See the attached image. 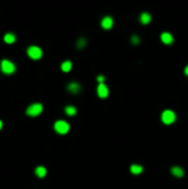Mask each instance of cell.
Masks as SVG:
<instances>
[{"mask_svg": "<svg viewBox=\"0 0 188 189\" xmlns=\"http://www.w3.org/2000/svg\"><path fill=\"white\" fill-rule=\"evenodd\" d=\"M0 68H2V72L5 75H11L13 74L14 71H16V66H14V63L8 61V59H3L2 61V65H0Z\"/></svg>", "mask_w": 188, "mask_h": 189, "instance_id": "1", "label": "cell"}, {"mask_svg": "<svg viewBox=\"0 0 188 189\" xmlns=\"http://www.w3.org/2000/svg\"><path fill=\"white\" fill-rule=\"evenodd\" d=\"M41 112H43V104H40V103H33L26 109V113H27V116H30V117H36V116H39Z\"/></svg>", "mask_w": 188, "mask_h": 189, "instance_id": "2", "label": "cell"}, {"mask_svg": "<svg viewBox=\"0 0 188 189\" xmlns=\"http://www.w3.org/2000/svg\"><path fill=\"white\" fill-rule=\"evenodd\" d=\"M175 118H177L175 113L173 112V111H170V109L164 111L162 115H161V120H162V122L165 125H171L175 121Z\"/></svg>", "mask_w": 188, "mask_h": 189, "instance_id": "3", "label": "cell"}, {"mask_svg": "<svg viewBox=\"0 0 188 189\" xmlns=\"http://www.w3.org/2000/svg\"><path fill=\"white\" fill-rule=\"evenodd\" d=\"M54 130L58 134H66V133H69V130H70V125L66 122V121L63 120H59V121H56V124H54Z\"/></svg>", "mask_w": 188, "mask_h": 189, "instance_id": "4", "label": "cell"}, {"mask_svg": "<svg viewBox=\"0 0 188 189\" xmlns=\"http://www.w3.org/2000/svg\"><path fill=\"white\" fill-rule=\"evenodd\" d=\"M27 54H28V57L31 58V59H40V58L43 57V50L40 49L39 46H30L27 49Z\"/></svg>", "mask_w": 188, "mask_h": 189, "instance_id": "5", "label": "cell"}, {"mask_svg": "<svg viewBox=\"0 0 188 189\" xmlns=\"http://www.w3.org/2000/svg\"><path fill=\"white\" fill-rule=\"evenodd\" d=\"M97 93L99 98H107L108 96V88L104 84H99L97 88Z\"/></svg>", "mask_w": 188, "mask_h": 189, "instance_id": "6", "label": "cell"}, {"mask_svg": "<svg viewBox=\"0 0 188 189\" xmlns=\"http://www.w3.org/2000/svg\"><path fill=\"white\" fill-rule=\"evenodd\" d=\"M100 26H102V28H104V30H110V28H112V26H113V19L111 17H104L102 19V22H100Z\"/></svg>", "mask_w": 188, "mask_h": 189, "instance_id": "7", "label": "cell"}, {"mask_svg": "<svg viewBox=\"0 0 188 189\" xmlns=\"http://www.w3.org/2000/svg\"><path fill=\"white\" fill-rule=\"evenodd\" d=\"M161 41L164 43V44H166V45H170V44H173L174 39H173V35H171V33L164 32V33H161Z\"/></svg>", "mask_w": 188, "mask_h": 189, "instance_id": "8", "label": "cell"}, {"mask_svg": "<svg viewBox=\"0 0 188 189\" xmlns=\"http://www.w3.org/2000/svg\"><path fill=\"white\" fill-rule=\"evenodd\" d=\"M171 174H173V175H174L175 178H183V175H184V171H183L182 167L174 166V167H171Z\"/></svg>", "mask_w": 188, "mask_h": 189, "instance_id": "9", "label": "cell"}, {"mask_svg": "<svg viewBox=\"0 0 188 189\" xmlns=\"http://www.w3.org/2000/svg\"><path fill=\"white\" fill-rule=\"evenodd\" d=\"M67 90H69L70 93L76 94V93H79L80 91V85L76 84V82H71V84L67 85Z\"/></svg>", "mask_w": 188, "mask_h": 189, "instance_id": "10", "label": "cell"}, {"mask_svg": "<svg viewBox=\"0 0 188 189\" xmlns=\"http://www.w3.org/2000/svg\"><path fill=\"white\" fill-rule=\"evenodd\" d=\"M35 175L37 178H44L46 175V169L44 166H37L35 169Z\"/></svg>", "mask_w": 188, "mask_h": 189, "instance_id": "11", "label": "cell"}, {"mask_svg": "<svg viewBox=\"0 0 188 189\" xmlns=\"http://www.w3.org/2000/svg\"><path fill=\"white\" fill-rule=\"evenodd\" d=\"M4 41H5L7 44H13V43L16 41V35H14V33H5V35H4Z\"/></svg>", "mask_w": 188, "mask_h": 189, "instance_id": "12", "label": "cell"}, {"mask_svg": "<svg viewBox=\"0 0 188 189\" xmlns=\"http://www.w3.org/2000/svg\"><path fill=\"white\" fill-rule=\"evenodd\" d=\"M130 171H132V174H134V175H138V174H141L143 171V167L141 165H132Z\"/></svg>", "mask_w": 188, "mask_h": 189, "instance_id": "13", "label": "cell"}, {"mask_svg": "<svg viewBox=\"0 0 188 189\" xmlns=\"http://www.w3.org/2000/svg\"><path fill=\"white\" fill-rule=\"evenodd\" d=\"M71 68H72V63L70 61H66V62H63L61 65V70L63 71V72H70Z\"/></svg>", "mask_w": 188, "mask_h": 189, "instance_id": "14", "label": "cell"}, {"mask_svg": "<svg viewBox=\"0 0 188 189\" xmlns=\"http://www.w3.org/2000/svg\"><path fill=\"white\" fill-rule=\"evenodd\" d=\"M65 113L67 116H75L76 115V108L74 107V106H67V107L65 108Z\"/></svg>", "mask_w": 188, "mask_h": 189, "instance_id": "15", "label": "cell"}, {"mask_svg": "<svg viewBox=\"0 0 188 189\" xmlns=\"http://www.w3.org/2000/svg\"><path fill=\"white\" fill-rule=\"evenodd\" d=\"M141 22L143 25H147V23L151 22V16H149L148 13H142L141 14Z\"/></svg>", "mask_w": 188, "mask_h": 189, "instance_id": "16", "label": "cell"}, {"mask_svg": "<svg viewBox=\"0 0 188 189\" xmlns=\"http://www.w3.org/2000/svg\"><path fill=\"white\" fill-rule=\"evenodd\" d=\"M85 44H86V41H85V39H79V41H78V48L79 49H81V48H84L85 46Z\"/></svg>", "mask_w": 188, "mask_h": 189, "instance_id": "17", "label": "cell"}, {"mask_svg": "<svg viewBox=\"0 0 188 189\" xmlns=\"http://www.w3.org/2000/svg\"><path fill=\"white\" fill-rule=\"evenodd\" d=\"M97 80L99 81V84H104V80H106V79H104V76L100 75V76H98V77H97Z\"/></svg>", "mask_w": 188, "mask_h": 189, "instance_id": "18", "label": "cell"}, {"mask_svg": "<svg viewBox=\"0 0 188 189\" xmlns=\"http://www.w3.org/2000/svg\"><path fill=\"white\" fill-rule=\"evenodd\" d=\"M132 43H133V44H138V43H139V37L138 36H133L132 37Z\"/></svg>", "mask_w": 188, "mask_h": 189, "instance_id": "19", "label": "cell"}, {"mask_svg": "<svg viewBox=\"0 0 188 189\" xmlns=\"http://www.w3.org/2000/svg\"><path fill=\"white\" fill-rule=\"evenodd\" d=\"M184 74H186V75L188 76V66H187V67H186V68H184Z\"/></svg>", "mask_w": 188, "mask_h": 189, "instance_id": "20", "label": "cell"}, {"mask_svg": "<svg viewBox=\"0 0 188 189\" xmlns=\"http://www.w3.org/2000/svg\"><path fill=\"white\" fill-rule=\"evenodd\" d=\"M2 128H3V122L0 121V130H2Z\"/></svg>", "mask_w": 188, "mask_h": 189, "instance_id": "21", "label": "cell"}]
</instances>
